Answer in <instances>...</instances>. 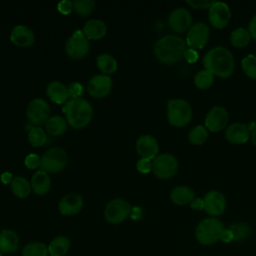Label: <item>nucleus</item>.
Returning a JSON list of instances; mask_svg holds the SVG:
<instances>
[{"mask_svg": "<svg viewBox=\"0 0 256 256\" xmlns=\"http://www.w3.org/2000/svg\"><path fill=\"white\" fill-rule=\"evenodd\" d=\"M204 68L214 76L230 77L235 70V60L232 53L223 46L211 48L203 58Z\"/></svg>", "mask_w": 256, "mask_h": 256, "instance_id": "nucleus-1", "label": "nucleus"}, {"mask_svg": "<svg viewBox=\"0 0 256 256\" xmlns=\"http://www.w3.org/2000/svg\"><path fill=\"white\" fill-rule=\"evenodd\" d=\"M186 42L177 35H165L154 44V55L162 63L171 65L184 58Z\"/></svg>", "mask_w": 256, "mask_h": 256, "instance_id": "nucleus-2", "label": "nucleus"}, {"mask_svg": "<svg viewBox=\"0 0 256 256\" xmlns=\"http://www.w3.org/2000/svg\"><path fill=\"white\" fill-rule=\"evenodd\" d=\"M67 123L75 128H85L92 120L93 108L91 104L84 98L69 99L62 108Z\"/></svg>", "mask_w": 256, "mask_h": 256, "instance_id": "nucleus-3", "label": "nucleus"}, {"mask_svg": "<svg viewBox=\"0 0 256 256\" xmlns=\"http://www.w3.org/2000/svg\"><path fill=\"white\" fill-rule=\"evenodd\" d=\"M223 230L224 226L219 219L216 217H208L198 223L195 230V236L200 244L210 246L220 240Z\"/></svg>", "mask_w": 256, "mask_h": 256, "instance_id": "nucleus-4", "label": "nucleus"}, {"mask_svg": "<svg viewBox=\"0 0 256 256\" xmlns=\"http://www.w3.org/2000/svg\"><path fill=\"white\" fill-rule=\"evenodd\" d=\"M192 119V107L184 99H170L167 102V120L175 127H183Z\"/></svg>", "mask_w": 256, "mask_h": 256, "instance_id": "nucleus-5", "label": "nucleus"}, {"mask_svg": "<svg viewBox=\"0 0 256 256\" xmlns=\"http://www.w3.org/2000/svg\"><path fill=\"white\" fill-rule=\"evenodd\" d=\"M68 163V155L63 148L52 147L41 157V170L46 173L56 174L61 172Z\"/></svg>", "mask_w": 256, "mask_h": 256, "instance_id": "nucleus-6", "label": "nucleus"}, {"mask_svg": "<svg viewBox=\"0 0 256 256\" xmlns=\"http://www.w3.org/2000/svg\"><path fill=\"white\" fill-rule=\"evenodd\" d=\"M90 51V43L82 30H75L65 44L66 55L73 60L83 59Z\"/></svg>", "mask_w": 256, "mask_h": 256, "instance_id": "nucleus-7", "label": "nucleus"}, {"mask_svg": "<svg viewBox=\"0 0 256 256\" xmlns=\"http://www.w3.org/2000/svg\"><path fill=\"white\" fill-rule=\"evenodd\" d=\"M178 170V160L170 153L158 154L152 160V171L154 175L162 180L172 178Z\"/></svg>", "mask_w": 256, "mask_h": 256, "instance_id": "nucleus-8", "label": "nucleus"}, {"mask_svg": "<svg viewBox=\"0 0 256 256\" xmlns=\"http://www.w3.org/2000/svg\"><path fill=\"white\" fill-rule=\"evenodd\" d=\"M131 210L132 207L128 201L122 198H115L106 204L104 217L111 224H119L130 216Z\"/></svg>", "mask_w": 256, "mask_h": 256, "instance_id": "nucleus-9", "label": "nucleus"}, {"mask_svg": "<svg viewBox=\"0 0 256 256\" xmlns=\"http://www.w3.org/2000/svg\"><path fill=\"white\" fill-rule=\"evenodd\" d=\"M26 117L33 126L40 127L41 125H45L50 118V107L48 103L39 97L32 99L27 106Z\"/></svg>", "mask_w": 256, "mask_h": 256, "instance_id": "nucleus-10", "label": "nucleus"}, {"mask_svg": "<svg viewBox=\"0 0 256 256\" xmlns=\"http://www.w3.org/2000/svg\"><path fill=\"white\" fill-rule=\"evenodd\" d=\"M210 30L204 22L192 24L186 34V45L192 49H202L209 40Z\"/></svg>", "mask_w": 256, "mask_h": 256, "instance_id": "nucleus-11", "label": "nucleus"}, {"mask_svg": "<svg viewBox=\"0 0 256 256\" xmlns=\"http://www.w3.org/2000/svg\"><path fill=\"white\" fill-rule=\"evenodd\" d=\"M192 15L186 8L178 7L174 9L168 17V25L176 33H184L192 26Z\"/></svg>", "mask_w": 256, "mask_h": 256, "instance_id": "nucleus-12", "label": "nucleus"}, {"mask_svg": "<svg viewBox=\"0 0 256 256\" xmlns=\"http://www.w3.org/2000/svg\"><path fill=\"white\" fill-rule=\"evenodd\" d=\"M87 90L93 98H105L112 90V79L105 74L94 75L88 81Z\"/></svg>", "mask_w": 256, "mask_h": 256, "instance_id": "nucleus-13", "label": "nucleus"}, {"mask_svg": "<svg viewBox=\"0 0 256 256\" xmlns=\"http://www.w3.org/2000/svg\"><path fill=\"white\" fill-rule=\"evenodd\" d=\"M231 18L229 6L224 2H216L209 8L208 20L209 23L216 29L226 27Z\"/></svg>", "mask_w": 256, "mask_h": 256, "instance_id": "nucleus-14", "label": "nucleus"}, {"mask_svg": "<svg viewBox=\"0 0 256 256\" xmlns=\"http://www.w3.org/2000/svg\"><path fill=\"white\" fill-rule=\"evenodd\" d=\"M228 119L227 110L224 107L215 106L205 116V127L211 132H219L226 127Z\"/></svg>", "mask_w": 256, "mask_h": 256, "instance_id": "nucleus-15", "label": "nucleus"}, {"mask_svg": "<svg viewBox=\"0 0 256 256\" xmlns=\"http://www.w3.org/2000/svg\"><path fill=\"white\" fill-rule=\"evenodd\" d=\"M203 201H204V211L212 217L221 215L226 209V198L219 191H216V190L209 191L204 196Z\"/></svg>", "mask_w": 256, "mask_h": 256, "instance_id": "nucleus-16", "label": "nucleus"}, {"mask_svg": "<svg viewBox=\"0 0 256 256\" xmlns=\"http://www.w3.org/2000/svg\"><path fill=\"white\" fill-rule=\"evenodd\" d=\"M83 198L77 193H68L64 195L58 203V210L64 216H73L78 214L83 208Z\"/></svg>", "mask_w": 256, "mask_h": 256, "instance_id": "nucleus-17", "label": "nucleus"}, {"mask_svg": "<svg viewBox=\"0 0 256 256\" xmlns=\"http://www.w3.org/2000/svg\"><path fill=\"white\" fill-rule=\"evenodd\" d=\"M136 151L141 158L153 160L159 152V144L152 135H141L136 141Z\"/></svg>", "mask_w": 256, "mask_h": 256, "instance_id": "nucleus-18", "label": "nucleus"}, {"mask_svg": "<svg viewBox=\"0 0 256 256\" xmlns=\"http://www.w3.org/2000/svg\"><path fill=\"white\" fill-rule=\"evenodd\" d=\"M10 41L18 47L26 48L34 43L35 35L28 26L19 24L12 28L10 33Z\"/></svg>", "mask_w": 256, "mask_h": 256, "instance_id": "nucleus-19", "label": "nucleus"}, {"mask_svg": "<svg viewBox=\"0 0 256 256\" xmlns=\"http://www.w3.org/2000/svg\"><path fill=\"white\" fill-rule=\"evenodd\" d=\"M250 137L249 128L243 123H233L225 130V138L232 144H243Z\"/></svg>", "mask_w": 256, "mask_h": 256, "instance_id": "nucleus-20", "label": "nucleus"}, {"mask_svg": "<svg viewBox=\"0 0 256 256\" xmlns=\"http://www.w3.org/2000/svg\"><path fill=\"white\" fill-rule=\"evenodd\" d=\"M20 239L17 233L11 229H4L0 232V252L11 254L19 249Z\"/></svg>", "mask_w": 256, "mask_h": 256, "instance_id": "nucleus-21", "label": "nucleus"}, {"mask_svg": "<svg viewBox=\"0 0 256 256\" xmlns=\"http://www.w3.org/2000/svg\"><path fill=\"white\" fill-rule=\"evenodd\" d=\"M82 31L88 40H100L107 33V25L103 20L91 19L85 23Z\"/></svg>", "mask_w": 256, "mask_h": 256, "instance_id": "nucleus-22", "label": "nucleus"}, {"mask_svg": "<svg viewBox=\"0 0 256 256\" xmlns=\"http://www.w3.org/2000/svg\"><path fill=\"white\" fill-rule=\"evenodd\" d=\"M46 94L55 104H65L68 101V88L60 81H52L46 87Z\"/></svg>", "mask_w": 256, "mask_h": 256, "instance_id": "nucleus-23", "label": "nucleus"}, {"mask_svg": "<svg viewBox=\"0 0 256 256\" xmlns=\"http://www.w3.org/2000/svg\"><path fill=\"white\" fill-rule=\"evenodd\" d=\"M30 183L33 192L37 195H45L51 188L50 176L43 170H37L33 174Z\"/></svg>", "mask_w": 256, "mask_h": 256, "instance_id": "nucleus-24", "label": "nucleus"}, {"mask_svg": "<svg viewBox=\"0 0 256 256\" xmlns=\"http://www.w3.org/2000/svg\"><path fill=\"white\" fill-rule=\"evenodd\" d=\"M195 198L194 191L184 185H179L174 187L170 192V199L176 205H187L190 204Z\"/></svg>", "mask_w": 256, "mask_h": 256, "instance_id": "nucleus-25", "label": "nucleus"}, {"mask_svg": "<svg viewBox=\"0 0 256 256\" xmlns=\"http://www.w3.org/2000/svg\"><path fill=\"white\" fill-rule=\"evenodd\" d=\"M70 239L65 235L54 237L47 245L49 256H65L70 249Z\"/></svg>", "mask_w": 256, "mask_h": 256, "instance_id": "nucleus-26", "label": "nucleus"}, {"mask_svg": "<svg viewBox=\"0 0 256 256\" xmlns=\"http://www.w3.org/2000/svg\"><path fill=\"white\" fill-rule=\"evenodd\" d=\"M10 187L12 193L20 199L27 198L32 190L31 183L23 176H15L10 183Z\"/></svg>", "mask_w": 256, "mask_h": 256, "instance_id": "nucleus-27", "label": "nucleus"}, {"mask_svg": "<svg viewBox=\"0 0 256 256\" xmlns=\"http://www.w3.org/2000/svg\"><path fill=\"white\" fill-rule=\"evenodd\" d=\"M96 64L98 69L105 75H111L117 71V60L109 53H102L97 56Z\"/></svg>", "mask_w": 256, "mask_h": 256, "instance_id": "nucleus-28", "label": "nucleus"}, {"mask_svg": "<svg viewBox=\"0 0 256 256\" xmlns=\"http://www.w3.org/2000/svg\"><path fill=\"white\" fill-rule=\"evenodd\" d=\"M68 123L66 119L60 115L51 116L45 123V129L51 136H60L67 130Z\"/></svg>", "mask_w": 256, "mask_h": 256, "instance_id": "nucleus-29", "label": "nucleus"}, {"mask_svg": "<svg viewBox=\"0 0 256 256\" xmlns=\"http://www.w3.org/2000/svg\"><path fill=\"white\" fill-rule=\"evenodd\" d=\"M22 256H49L48 247L40 241H32L22 248Z\"/></svg>", "mask_w": 256, "mask_h": 256, "instance_id": "nucleus-30", "label": "nucleus"}, {"mask_svg": "<svg viewBox=\"0 0 256 256\" xmlns=\"http://www.w3.org/2000/svg\"><path fill=\"white\" fill-rule=\"evenodd\" d=\"M251 36L247 29L240 27L232 31L230 34V43L236 48H243L249 44Z\"/></svg>", "mask_w": 256, "mask_h": 256, "instance_id": "nucleus-31", "label": "nucleus"}, {"mask_svg": "<svg viewBox=\"0 0 256 256\" xmlns=\"http://www.w3.org/2000/svg\"><path fill=\"white\" fill-rule=\"evenodd\" d=\"M28 141L33 147H42L47 142V134L43 128L32 126L29 129Z\"/></svg>", "mask_w": 256, "mask_h": 256, "instance_id": "nucleus-32", "label": "nucleus"}, {"mask_svg": "<svg viewBox=\"0 0 256 256\" xmlns=\"http://www.w3.org/2000/svg\"><path fill=\"white\" fill-rule=\"evenodd\" d=\"M73 11L81 16V17H87L95 9L96 3L94 0H73Z\"/></svg>", "mask_w": 256, "mask_h": 256, "instance_id": "nucleus-33", "label": "nucleus"}, {"mask_svg": "<svg viewBox=\"0 0 256 256\" xmlns=\"http://www.w3.org/2000/svg\"><path fill=\"white\" fill-rule=\"evenodd\" d=\"M213 81L214 75L206 69L198 71L194 76V84L198 89L204 90L210 88L211 85L213 84Z\"/></svg>", "mask_w": 256, "mask_h": 256, "instance_id": "nucleus-34", "label": "nucleus"}, {"mask_svg": "<svg viewBox=\"0 0 256 256\" xmlns=\"http://www.w3.org/2000/svg\"><path fill=\"white\" fill-rule=\"evenodd\" d=\"M208 138V130L205 126L197 125L188 134L189 142L193 145H202Z\"/></svg>", "mask_w": 256, "mask_h": 256, "instance_id": "nucleus-35", "label": "nucleus"}, {"mask_svg": "<svg viewBox=\"0 0 256 256\" xmlns=\"http://www.w3.org/2000/svg\"><path fill=\"white\" fill-rule=\"evenodd\" d=\"M229 229L232 231L234 235V241L235 242H241L245 240L250 235V226L244 222H236L233 223Z\"/></svg>", "mask_w": 256, "mask_h": 256, "instance_id": "nucleus-36", "label": "nucleus"}, {"mask_svg": "<svg viewBox=\"0 0 256 256\" xmlns=\"http://www.w3.org/2000/svg\"><path fill=\"white\" fill-rule=\"evenodd\" d=\"M241 66L246 76L251 79H256V55H246L241 61Z\"/></svg>", "mask_w": 256, "mask_h": 256, "instance_id": "nucleus-37", "label": "nucleus"}, {"mask_svg": "<svg viewBox=\"0 0 256 256\" xmlns=\"http://www.w3.org/2000/svg\"><path fill=\"white\" fill-rule=\"evenodd\" d=\"M68 88V94H69V98L70 99H75V98H81L84 88L82 86L81 83L75 81L69 84Z\"/></svg>", "mask_w": 256, "mask_h": 256, "instance_id": "nucleus-38", "label": "nucleus"}, {"mask_svg": "<svg viewBox=\"0 0 256 256\" xmlns=\"http://www.w3.org/2000/svg\"><path fill=\"white\" fill-rule=\"evenodd\" d=\"M24 165L29 169H36L41 165V157L35 153H30L25 157Z\"/></svg>", "mask_w": 256, "mask_h": 256, "instance_id": "nucleus-39", "label": "nucleus"}, {"mask_svg": "<svg viewBox=\"0 0 256 256\" xmlns=\"http://www.w3.org/2000/svg\"><path fill=\"white\" fill-rule=\"evenodd\" d=\"M136 168L140 173L147 174L150 171H152V160L141 158L136 163Z\"/></svg>", "mask_w": 256, "mask_h": 256, "instance_id": "nucleus-40", "label": "nucleus"}, {"mask_svg": "<svg viewBox=\"0 0 256 256\" xmlns=\"http://www.w3.org/2000/svg\"><path fill=\"white\" fill-rule=\"evenodd\" d=\"M186 3L188 5H190L191 7H193L194 9H209L214 3L215 1H204V0H188L186 1Z\"/></svg>", "mask_w": 256, "mask_h": 256, "instance_id": "nucleus-41", "label": "nucleus"}, {"mask_svg": "<svg viewBox=\"0 0 256 256\" xmlns=\"http://www.w3.org/2000/svg\"><path fill=\"white\" fill-rule=\"evenodd\" d=\"M57 9L58 11L63 14V15H68L73 11V4L72 1H68V0H63L61 2L58 3L57 5Z\"/></svg>", "mask_w": 256, "mask_h": 256, "instance_id": "nucleus-42", "label": "nucleus"}, {"mask_svg": "<svg viewBox=\"0 0 256 256\" xmlns=\"http://www.w3.org/2000/svg\"><path fill=\"white\" fill-rule=\"evenodd\" d=\"M184 59L188 63H195L198 60V53L195 49L192 48H187L185 53H184Z\"/></svg>", "mask_w": 256, "mask_h": 256, "instance_id": "nucleus-43", "label": "nucleus"}, {"mask_svg": "<svg viewBox=\"0 0 256 256\" xmlns=\"http://www.w3.org/2000/svg\"><path fill=\"white\" fill-rule=\"evenodd\" d=\"M220 240L224 243H230V242L234 241V235H233L232 231L229 228H224V230L221 234Z\"/></svg>", "mask_w": 256, "mask_h": 256, "instance_id": "nucleus-44", "label": "nucleus"}, {"mask_svg": "<svg viewBox=\"0 0 256 256\" xmlns=\"http://www.w3.org/2000/svg\"><path fill=\"white\" fill-rule=\"evenodd\" d=\"M248 32L251 36L256 41V14L250 19L248 23Z\"/></svg>", "mask_w": 256, "mask_h": 256, "instance_id": "nucleus-45", "label": "nucleus"}, {"mask_svg": "<svg viewBox=\"0 0 256 256\" xmlns=\"http://www.w3.org/2000/svg\"><path fill=\"white\" fill-rule=\"evenodd\" d=\"M190 206L192 209L197 211L204 210V201L201 198H194V200L190 203Z\"/></svg>", "mask_w": 256, "mask_h": 256, "instance_id": "nucleus-46", "label": "nucleus"}, {"mask_svg": "<svg viewBox=\"0 0 256 256\" xmlns=\"http://www.w3.org/2000/svg\"><path fill=\"white\" fill-rule=\"evenodd\" d=\"M13 178H14V177H13L12 173H10V172H8V171L3 172V173L0 175V180H1V182H2L3 184H10V183L12 182Z\"/></svg>", "mask_w": 256, "mask_h": 256, "instance_id": "nucleus-47", "label": "nucleus"}, {"mask_svg": "<svg viewBox=\"0 0 256 256\" xmlns=\"http://www.w3.org/2000/svg\"><path fill=\"white\" fill-rule=\"evenodd\" d=\"M130 217H131L133 220H139V219L142 217V209H141L140 207H138V206L132 207Z\"/></svg>", "mask_w": 256, "mask_h": 256, "instance_id": "nucleus-48", "label": "nucleus"}, {"mask_svg": "<svg viewBox=\"0 0 256 256\" xmlns=\"http://www.w3.org/2000/svg\"><path fill=\"white\" fill-rule=\"evenodd\" d=\"M250 137H251V140H252V143L254 144V145H256V127L253 129V131L251 132V135H250Z\"/></svg>", "mask_w": 256, "mask_h": 256, "instance_id": "nucleus-49", "label": "nucleus"}, {"mask_svg": "<svg viewBox=\"0 0 256 256\" xmlns=\"http://www.w3.org/2000/svg\"><path fill=\"white\" fill-rule=\"evenodd\" d=\"M0 256H3V254H2V253H1V252H0Z\"/></svg>", "mask_w": 256, "mask_h": 256, "instance_id": "nucleus-50", "label": "nucleus"}]
</instances>
